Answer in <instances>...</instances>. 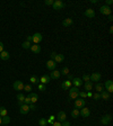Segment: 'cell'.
Segmentation results:
<instances>
[{
    "instance_id": "6da1fadb",
    "label": "cell",
    "mask_w": 113,
    "mask_h": 126,
    "mask_svg": "<svg viewBox=\"0 0 113 126\" xmlns=\"http://www.w3.org/2000/svg\"><path fill=\"white\" fill-rule=\"evenodd\" d=\"M78 94H79V89L77 87H74V88H70L69 89V97L71 99H77Z\"/></svg>"
},
{
    "instance_id": "7a4b0ae2",
    "label": "cell",
    "mask_w": 113,
    "mask_h": 126,
    "mask_svg": "<svg viewBox=\"0 0 113 126\" xmlns=\"http://www.w3.org/2000/svg\"><path fill=\"white\" fill-rule=\"evenodd\" d=\"M53 9H55V10H60V9H62V8H65V3L62 2L61 0H55V1H53Z\"/></svg>"
},
{
    "instance_id": "3957f363",
    "label": "cell",
    "mask_w": 113,
    "mask_h": 126,
    "mask_svg": "<svg viewBox=\"0 0 113 126\" xmlns=\"http://www.w3.org/2000/svg\"><path fill=\"white\" fill-rule=\"evenodd\" d=\"M13 88L15 89V90H17V91L24 90V83H23V81H19V80L15 81L14 84H13Z\"/></svg>"
},
{
    "instance_id": "277c9868",
    "label": "cell",
    "mask_w": 113,
    "mask_h": 126,
    "mask_svg": "<svg viewBox=\"0 0 113 126\" xmlns=\"http://www.w3.org/2000/svg\"><path fill=\"white\" fill-rule=\"evenodd\" d=\"M42 39H43V36H42L41 33H35V34L32 36V41H33L34 44H39Z\"/></svg>"
},
{
    "instance_id": "5b68a950",
    "label": "cell",
    "mask_w": 113,
    "mask_h": 126,
    "mask_svg": "<svg viewBox=\"0 0 113 126\" xmlns=\"http://www.w3.org/2000/svg\"><path fill=\"white\" fill-rule=\"evenodd\" d=\"M100 11L101 14H103V15H106V16H109V15H111V13H112V9H111L109 6H102L100 8Z\"/></svg>"
},
{
    "instance_id": "8992f818",
    "label": "cell",
    "mask_w": 113,
    "mask_h": 126,
    "mask_svg": "<svg viewBox=\"0 0 113 126\" xmlns=\"http://www.w3.org/2000/svg\"><path fill=\"white\" fill-rule=\"evenodd\" d=\"M103 86H104V88L106 89L105 91H107L109 94L113 92V82H112V80H107L106 82L103 84Z\"/></svg>"
},
{
    "instance_id": "52a82bcc",
    "label": "cell",
    "mask_w": 113,
    "mask_h": 126,
    "mask_svg": "<svg viewBox=\"0 0 113 126\" xmlns=\"http://www.w3.org/2000/svg\"><path fill=\"white\" fill-rule=\"evenodd\" d=\"M85 105H86V101H85V99H83V98H79V99H76L75 100V107L76 108H83V107H85Z\"/></svg>"
},
{
    "instance_id": "ba28073f",
    "label": "cell",
    "mask_w": 113,
    "mask_h": 126,
    "mask_svg": "<svg viewBox=\"0 0 113 126\" xmlns=\"http://www.w3.org/2000/svg\"><path fill=\"white\" fill-rule=\"evenodd\" d=\"M45 65H46V68L50 70V71H53V70H55V67H57V63H55L53 60H49L46 63H45Z\"/></svg>"
},
{
    "instance_id": "9c48e42d",
    "label": "cell",
    "mask_w": 113,
    "mask_h": 126,
    "mask_svg": "<svg viewBox=\"0 0 113 126\" xmlns=\"http://www.w3.org/2000/svg\"><path fill=\"white\" fill-rule=\"evenodd\" d=\"M66 117H67V115H66L65 111H59V113L57 114V116H55V118L58 119V122L62 123V122H65V120H66Z\"/></svg>"
},
{
    "instance_id": "30bf717a",
    "label": "cell",
    "mask_w": 113,
    "mask_h": 126,
    "mask_svg": "<svg viewBox=\"0 0 113 126\" xmlns=\"http://www.w3.org/2000/svg\"><path fill=\"white\" fill-rule=\"evenodd\" d=\"M111 120H112V116H111V115H105V116L102 117L101 123L103 124V125H107V124H110Z\"/></svg>"
},
{
    "instance_id": "8fae6325",
    "label": "cell",
    "mask_w": 113,
    "mask_h": 126,
    "mask_svg": "<svg viewBox=\"0 0 113 126\" xmlns=\"http://www.w3.org/2000/svg\"><path fill=\"white\" fill-rule=\"evenodd\" d=\"M101 73H98V72H94L92 75H89L90 78V81H95V82H98V81L101 80Z\"/></svg>"
},
{
    "instance_id": "7c38bea8",
    "label": "cell",
    "mask_w": 113,
    "mask_h": 126,
    "mask_svg": "<svg viewBox=\"0 0 113 126\" xmlns=\"http://www.w3.org/2000/svg\"><path fill=\"white\" fill-rule=\"evenodd\" d=\"M50 81H51V78H50V75H48V74H44L40 78V82H41V84H46V83H49Z\"/></svg>"
},
{
    "instance_id": "4fadbf2b",
    "label": "cell",
    "mask_w": 113,
    "mask_h": 126,
    "mask_svg": "<svg viewBox=\"0 0 113 126\" xmlns=\"http://www.w3.org/2000/svg\"><path fill=\"white\" fill-rule=\"evenodd\" d=\"M71 83H74V86L75 87H77V88H79L81 86V84L84 83L83 82V80H81L80 78H74L72 80H71Z\"/></svg>"
},
{
    "instance_id": "5bb4252c",
    "label": "cell",
    "mask_w": 113,
    "mask_h": 126,
    "mask_svg": "<svg viewBox=\"0 0 113 126\" xmlns=\"http://www.w3.org/2000/svg\"><path fill=\"white\" fill-rule=\"evenodd\" d=\"M29 50H31L33 53L37 54V53H40V52H41V46H40L39 44H32V45H31V47H29Z\"/></svg>"
},
{
    "instance_id": "9a60e30c",
    "label": "cell",
    "mask_w": 113,
    "mask_h": 126,
    "mask_svg": "<svg viewBox=\"0 0 113 126\" xmlns=\"http://www.w3.org/2000/svg\"><path fill=\"white\" fill-rule=\"evenodd\" d=\"M28 111H29L28 105H26V104H23L22 106H20V108H19V113L23 114V115H25V114H27Z\"/></svg>"
},
{
    "instance_id": "2e32d148",
    "label": "cell",
    "mask_w": 113,
    "mask_h": 126,
    "mask_svg": "<svg viewBox=\"0 0 113 126\" xmlns=\"http://www.w3.org/2000/svg\"><path fill=\"white\" fill-rule=\"evenodd\" d=\"M79 114H80L83 117H88L90 115V110L88 109V108H85V107H83V108L79 110Z\"/></svg>"
},
{
    "instance_id": "e0dca14e",
    "label": "cell",
    "mask_w": 113,
    "mask_h": 126,
    "mask_svg": "<svg viewBox=\"0 0 113 126\" xmlns=\"http://www.w3.org/2000/svg\"><path fill=\"white\" fill-rule=\"evenodd\" d=\"M61 88L63 89V90H69L71 88V81L67 80V81H63L61 83Z\"/></svg>"
},
{
    "instance_id": "ac0fdd59",
    "label": "cell",
    "mask_w": 113,
    "mask_h": 126,
    "mask_svg": "<svg viewBox=\"0 0 113 126\" xmlns=\"http://www.w3.org/2000/svg\"><path fill=\"white\" fill-rule=\"evenodd\" d=\"M85 16L88 17V18H94V17H95V11H94V9H90V8L86 9V11H85Z\"/></svg>"
},
{
    "instance_id": "d6986e66",
    "label": "cell",
    "mask_w": 113,
    "mask_h": 126,
    "mask_svg": "<svg viewBox=\"0 0 113 126\" xmlns=\"http://www.w3.org/2000/svg\"><path fill=\"white\" fill-rule=\"evenodd\" d=\"M28 97L31 98V103L32 104H35L36 101L39 100V96H37V94H34V92H29Z\"/></svg>"
},
{
    "instance_id": "ffe728a7",
    "label": "cell",
    "mask_w": 113,
    "mask_h": 126,
    "mask_svg": "<svg viewBox=\"0 0 113 126\" xmlns=\"http://www.w3.org/2000/svg\"><path fill=\"white\" fill-rule=\"evenodd\" d=\"M9 58H10V55H9V53H8L7 51H2L1 53H0V59H1V60H3V61L9 60Z\"/></svg>"
},
{
    "instance_id": "44dd1931",
    "label": "cell",
    "mask_w": 113,
    "mask_h": 126,
    "mask_svg": "<svg viewBox=\"0 0 113 126\" xmlns=\"http://www.w3.org/2000/svg\"><path fill=\"white\" fill-rule=\"evenodd\" d=\"M60 71H58V70H53V71L51 72V74H50V78H51V79H55V80H57V79H59V78H60Z\"/></svg>"
},
{
    "instance_id": "7402d4cb",
    "label": "cell",
    "mask_w": 113,
    "mask_h": 126,
    "mask_svg": "<svg viewBox=\"0 0 113 126\" xmlns=\"http://www.w3.org/2000/svg\"><path fill=\"white\" fill-rule=\"evenodd\" d=\"M63 60H65V55H63V54H57L53 61H54L55 63H61Z\"/></svg>"
},
{
    "instance_id": "603a6c76",
    "label": "cell",
    "mask_w": 113,
    "mask_h": 126,
    "mask_svg": "<svg viewBox=\"0 0 113 126\" xmlns=\"http://www.w3.org/2000/svg\"><path fill=\"white\" fill-rule=\"evenodd\" d=\"M72 19L71 18H66V19H63V22H62V25L65 26V27H69V26L72 25Z\"/></svg>"
},
{
    "instance_id": "cb8c5ba5",
    "label": "cell",
    "mask_w": 113,
    "mask_h": 126,
    "mask_svg": "<svg viewBox=\"0 0 113 126\" xmlns=\"http://www.w3.org/2000/svg\"><path fill=\"white\" fill-rule=\"evenodd\" d=\"M101 98L104 99V100H109V99H110V94H109L107 91L103 90L102 92H101Z\"/></svg>"
},
{
    "instance_id": "d4e9b609",
    "label": "cell",
    "mask_w": 113,
    "mask_h": 126,
    "mask_svg": "<svg viewBox=\"0 0 113 126\" xmlns=\"http://www.w3.org/2000/svg\"><path fill=\"white\" fill-rule=\"evenodd\" d=\"M95 89H96V92H98V94H101L102 91L104 90V86L102 83H100V82H97L96 86H95Z\"/></svg>"
},
{
    "instance_id": "484cf974",
    "label": "cell",
    "mask_w": 113,
    "mask_h": 126,
    "mask_svg": "<svg viewBox=\"0 0 113 126\" xmlns=\"http://www.w3.org/2000/svg\"><path fill=\"white\" fill-rule=\"evenodd\" d=\"M93 89V83H92V81H88V82H85V90L87 91H90Z\"/></svg>"
},
{
    "instance_id": "4316f807",
    "label": "cell",
    "mask_w": 113,
    "mask_h": 126,
    "mask_svg": "<svg viewBox=\"0 0 113 126\" xmlns=\"http://www.w3.org/2000/svg\"><path fill=\"white\" fill-rule=\"evenodd\" d=\"M1 123L5 124V125L9 124V123H10V117H8V115H7V116L1 117Z\"/></svg>"
},
{
    "instance_id": "83f0119b",
    "label": "cell",
    "mask_w": 113,
    "mask_h": 126,
    "mask_svg": "<svg viewBox=\"0 0 113 126\" xmlns=\"http://www.w3.org/2000/svg\"><path fill=\"white\" fill-rule=\"evenodd\" d=\"M79 109H77V108H75L72 111H71V117H74V118H77V117H79Z\"/></svg>"
},
{
    "instance_id": "f1b7e54d",
    "label": "cell",
    "mask_w": 113,
    "mask_h": 126,
    "mask_svg": "<svg viewBox=\"0 0 113 126\" xmlns=\"http://www.w3.org/2000/svg\"><path fill=\"white\" fill-rule=\"evenodd\" d=\"M69 72H70V70H69V68H67V67H65V68L62 69L61 71H60V74H62V75H68V74H69Z\"/></svg>"
},
{
    "instance_id": "f546056e",
    "label": "cell",
    "mask_w": 113,
    "mask_h": 126,
    "mask_svg": "<svg viewBox=\"0 0 113 126\" xmlns=\"http://www.w3.org/2000/svg\"><path fill=\"white\" fill-rule=\"evenodd\" d=\"M0 116L1 117L7 116V108H5V107H0Z\"/></svg>"
},
{
    "instance_id": "4dcf8cb0",
    "label": "cell",
    "mask_w": 113,
    "mask_h": 126,
    "mask_svg": "<svg viewBox=\"0 0 113 126\" xmlns=\"http://www.w3.org/2000/svg\"><path fill=\"white\" fill-rule=\"evenodd\" d=\"M24 90H25L26 92H32L33 88L31 84H24Z\"/></svg>"
},
{
    "instance_id": "1f68e13d",
    "label": "cell",
    "mask_w": 113,
    "mask_h": 126,
    "mask_svg": "<svg viewBox=\"0 0 113 126\" xmlns=\"http://www.w3.org/2000/svg\"><path fill=\"white\" fill-rule=\"evenodd\" d=\"M31 45H32V43L28 42V41H26V42H24L22 44V47H23V49H29V47H31Z\"/></svg>"
},
{
    "instance_id": "d6a6232c",
    "label": "cell",
    "mask_w": 113,
    "mask_h": 126,
    "mask_svg": "<svg viewBox=\"0 0 113 126\" xmlns=\"http://www.w3.org/2000/svg\"><path fill=\"white\" fill-rule=\"evenodd\" d=\"M39 81H40V79H39V78H36V77H31V78H29V82H31V83L36 84Z\"/></svg>"
},
{
    "instance_id": "836d02e7",
    "label": "cell",
    "mask_w": 113,
    "mask_h": 126,
    "mask_svg": "<svg viewBox=\"0 0 113 126\" xmlns=\"http://www.w3.org/2000/svg\"><path fill=\"white\" fill-rule=\"evenodd\" d=\"M17 99H18V103H24L25 96H24L23 94H18V95H17Z\"/></svg>"
},
{
    "instance_id": "e575fe53",
    "label": "cell",
    "mask_w": 113,
    "mask_h": 126,
    "mask_svg": "<svg viewBox=\"0 0 113 126\" xmlns=\"http://www.w3.org/2000/svg\"><path fill=\"white\" fill-rule=\"evenodd\" d=\"M54 119H55V116L51 115V116L49 117V119H46V122H48V124H50V125H51L52 123H54Z\"/></svg>"
},
{
    "instance_id": "d590c367",
    "label": "cell",
    "mask_w": 113,
    "mask_h": 126,
    "mask_svg": "<svg viewBox=\"0 0 113 126\" xmlns=\"http://www.w3.org/2000/svg\"><path fill=\"white\" fill-rule=\"evenodd\" d=\"M48 124V122H46V119H44V118H41V119L39 120V125L40 126H45Z\"/></svg>"
},
{
    "instance_id": "8d00e7d4",
    "label": "cell",
    "mask_w": 113,
    "mask_h": 126,
    "mask_svg": "<svg viewBox=\"0 0 113 126\" xmlns=\"http://www.w3.org/2000/svg\"><path fill=\"white\" fill-rule=\"evenodd\" d=\"M83 81H85V82H88V81H90V78L88 74H84L83 75V79H81Z\"/></svg>"
},
{
    "instance_id": "74e56055",
    "label": "cell",
    "mask_w": 113,
    "mask_h": 126,
    "mask_svg": "<svg viewBox=\"0 0 113 126\" xmlns=\"http://www.w3.org/2000/svg\"><path fill=\"white\" fill-rule=\"evenodd\" d=\"M93 98L95 99V100H98L101 98V94H98V92H95V94H93Z\"/></svg>"
},
{
    "instance_id": "f35d334b",
    "label": "cell",
    "mask_w": 113,
    "mask_h": 126,
    "mask_svg": "<svg viewBox=\"0 0 113 126\" xmlns=\"http://www.w3.org/2000/svg\"><path fill=\"white\" fill-rule=\"evenodd\" d=\"M78 96H80V98H83V99H84V98L87 97V94H86L85 91H80V92L78 94Z\"/></svg>"
},
{
    "instance_id": "ab89813d",
    "label": "cell",
    "mask_w": 113,
    "mask_h": 126,
    "mask_svg": "<svg viewBox=\"0 0 113 126\" xmlns=\"http://www.w3.org/2000/svg\"><path fill=\"white\" fill-rule=\"evenodd\" d=\"M24 104H26V105H29V104H32L31 103V98L27 96V97H25V99H24Z\"/></svg>"
},
{
    "instance_id": "60d3db41",
    "label": "cell",
    "mask_w": 113,
    "mask_h": 126,
    "mask_svg": "<svg viewBox=\"0 0 113 126\" xmlns=\"http://www.w3.org/2000/svg\"><path fill=\"white\" fill-rule=\"evenodd\" d=\"M39 90H41V91H45L46 89H45V84H39Z\"/></svg>"
},
{
    "instance_id": "b9f144b4",
    "label": "cell",
    "mask_w": 113,
    "mask_h": 126,
    "mask_svg": "<svg viewBox=\"0 0 113 126\" xmlns=\"http://www.w3.org/2000/svg\"><path fill=\"white\" fill-rule=\"evenodd\" d=\"M28 107H29V110H36V106L34 104H29Z\"/></svg>"
},
{
    "instance_id": "7bdbcfd3",
    "label": "cell",
    "mask_w": 113,
    "mask_h": 126,
    "mask_svg": "<svg viewBox=\"0 0 113 126\" xmlns=\"http://www.w3.org/2000/svg\"><path fill=\"white\" fill-rule=\"evenodd\" d=\"M44 3H45V5H48V6H50V5H53V0H45Z\"/></svg>"
},
{
    "instance_id": "ee69618b",
    "label": "cell",
    "mask_w": 113,
    "mask_h": 126,
    "mask_svg": "<svg viewBox=\"0 0 113 126\" xmlns=\"http://www.w3.org/2000/svg\"><path fill=\"white\" fill-rule=\"evenodd\" d=\"M61 126H70V123L67 122V120H65V122H62L61 123Z\"/></svg>"
},
{
    "instance_id": "f6af8a7d",
    "label": "cell",
    "mask_w": 113,
    "mask_h": 126,
    "mask_svg": "<svg viewBox=\"0 0 113 126\" xmlns=\"http://www.w3.org/2000/svg\"><path fill=\"white\" fill-rule=\"evenodd\" d=\"M55 55H57V53H55V52H52L51 54H50V58H51V60H54Z\"/></svg>"
},
{
    "instance_id": "bcb514c9",
    "label": "cell",
    "mask_w": 113,
    "mask_h": 126,
    "mask_svg": "<svg viewBox=\"0 0 113 126\" xmlns=\"http://www.w3.org/2000/svg\"><path fill=\"white\" fill-rule=\"evenodd\" d=\"M51 126H61V123L60 122H54V123H52Z\"/></svg>"
},
{
    "instance_id": "7dc6e473",
    "label": "cell",
    "mask_w": 113,
    "mask_h": 126,
    "mask_svg": "<svg viewBox=\"0 0 113 126\" xmlns=\"http://www.w3.org/2000/svg\"><path fill=\"white\" fill-rule=\"evenodd\" d=\"M3 51V43L2 42H0V53Z\"/></svg>"
},
{
    "instance_id": "c3c4849f",
    "label": "cell",
    "mask_w": 113,
    "mask_h": 126,
    "mask_svg": "<svg viewBox=\"0 0 113 126\" xmlns=\"http://www.w3.org/2000/svg\"><path fill=\"white\" fill-rule=\"evenodd\" d=\"M112 2H113L112 0H107V1H106V5H105V6H109V7H110V5H112Z\"/></svg>"
},
{
    "instance_id": "681fc988",
    "label": "cell",
    "mask_w": 113,
    "mask_h": 126,
    "mask_svg": "<svg viewBox=\"0 0 113 126\" xmlns=\"http://www.w3.org/2000/svg\"><path fill=\"white\" fill-rule=\"evenodd\" d=\"M67 77H68V80H69V81H71V80H72V79H74V77H72V75H71L70 73H69V74H68Z\"/></svg>"
},
{
    "instance_id": "f907efd6",
    "label": "cell",
    "mask_w": 113,
    "mask_h": 126,
    "mask_svg": "<svg viewBox=\"0 0 113 126\" xmlns=\"http://www.w3.org/2000/svg\"><path fill=\"white\" fill-rule=\"evenodd\" d=\"M86 94H87V97H93V94H92L90 91H87Z\"/></svg>"
},
{
    "instance_id": "816d5d0a",
    "label": "cell",
    "mask_w": 113,
    "mask_h": 126,
    "mask_svg": "<svg viewBox=\"0 0 113 126\" xmlns=\"http://www.w3.org/2000/svg\"><path fill=\"white\" fill-rule=\"evenodd\" d=\"M109 20H110V22H112V20H113V17H112V15H109Z\"/></svg>"
},
{
    "instance_id": "f5cc1de1",
    "label": "cell",
    "mask_w": 113,
    "mask_h": 126,
    "mask_svg": "<svg viewBox=\"0 0 113 126\" xmlns=\"http://www.w3.org/2000/svg\"><path fill=\"white\" fill-rule=\"evenodd\" d=\"M27 41L31 42V41H32V36H27Z\"/></svg>"
},
{
    "instance_id": "db71d44e",
    "label": "cell",
    "mask_w": 113,
    "mask_h": 126,
    "mask_svg": "<svg viewBox=\"0 0 113 126\" xmlns=\"http://www.w3.org/2000/svg\"><path fill=\"white\" fill-rule=\"evenodd\" d=\"M97 2H98L97 0H92V3H97Z\"/></svg>"
},
{
    "instance_id": "11a10c76",
    "label": "cell",
    "mask_w": 113,
    "mask_h": 126,
    "mask_svg": "<svg viewBox=\"0 0 113 126\" xmlns=\"http://www.w3.org/2000/svg\"><path fill=\"white\" fill-rule=\"evenodd\" d=\"M113 33V27H110V34H112Z\"/></svg>"
},
{
    "instance_id": "9f6ffc18",
    "label": "cell",
    "mask_w": 113,
    "mask_h": 126,
    "mask_svg": "<svg viewBox=\"0 0 113 126\" xmlns=\"http://www.w3.org/2000/svg\"><path fill=\"white\" fill-rule=\"evenodd\" d=\"M1 124L2 123H1V116H0V125H1Z\"/></svg>"
}]
</instances>
